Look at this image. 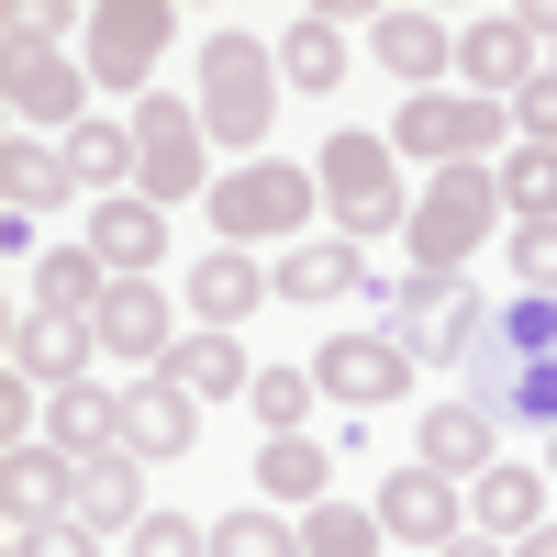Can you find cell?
Listing matches in <instances>:
<instances>
[{"label":"cell","instance_id":"obj_1","mask_svg":"<svg viewBox=\"0 0 557 557\" xmlns=\"http://www.w3.org/2000/svg\"><path fill=\"white\" fill-rule=\"evenodd\" d=\"M469 401L480 412H513V424H557V301H502L491 335L469 357Z\"/></svg>","mask_w":557,"mask_h":557},{"label":"cell","instance_id":"obj_2","mask_svg":"<svg viewBox=\"0 0 557 557\" xmlns=\"http://www.w3.org/2000/svg\"><path fill=\"white\" fill-rule=\"evenodd\" d=\"M491 212H502V168H435V190L412 201V223H401V268L457 278L469 246L491 235Z\"/></svg>","mask_w":557,"mask_h":557},{"label":"cell","instance_id":"obj_3","mask_svg":"<svg viewBox=\"0 0 557 557\" xmlns=\"http://www.w3.org/2000/svg\"><path fill=\"white\" fill-rule=\"evenodd\" d=\"M268 123H278V57H268L257 34L223 23V34L201 45V134H223V146H257Z\"/></svg>","mask_w":557,"mask_h":557},{"label":"cell","instance_id":"obj_4","mask_svg":"<svg viewBox=\"0 0 557 557\" xmlns=\"http://www.w3.org/2000/svg\"><path fill=\"white\" fill-rule=\"evenodd\" d=\"M323 212H335V235L346 246H368V235H401V178H391V134H368V123H346L335 146H323Z\"/></svg>","mask_w":557,"mask_h":557},{"label":"cell","instance_id":"obj_5","mask_svg":"<svg viewBox=\"0 0 557 557\" xmlns=\"http://www.w3.org/2000/svg\"><path fill=\"white\" fill-rule=\"evenodd\" d=\"M212 223H223V246H278V235H312V168L290 157H257L235 178H212Z\"/></svg>","mask_w":557,"mask_h":557},{"label":"cell","instance_id":"obj_6","mask_svg":"<svg viewBox=\"0 0 557 557\" xmlns=\"http://www.w3.org/2000/svg\"><path fill=\"white\" fill-rule=\"evenodd\" d=\"M380 335H391L412 368H424V357H457V368H469L491 323H480V290H469V278H424V268H401V290H391V323H380Z\"/></svg>","mask_w":557,"mask_h":557},{"label":"cell","instance_id":"obj_7","mask_svg":"<svg viewBox=\"0 0 557 557\" xmlns=\"http://www.w3.org/2000/svg\"><path fill=\"white\" fill-rule=\"evenodd\" d=\"M134 190H146L157 212L212 190V157H201V101H157V89L134 101Z\"/></svg>","mask_w":557,"mask_h":557},{"label":"cell","instance_id":"obj_8","mask_svg":"<svg viewBox=\"0 0 557 557\" xmlns=\"http://www.w3.org/2000/svg\"><path fill=\"white\" fill-rule=\"evenodd\" d=\"M401 157H424V168H491L480 146L502 134V101H469V89H424V101H401Z\"/></svg>","mask_w":557,"mask_h":557},{"label":"cell","instance_id":"obj_9","mask_svg":"<svg viewBox=\"0 0 557 557\" xmlns=\"http://www.w3.org/2000/svg\"><path fill=\"white\" fill-rule=\"evenodd\" d=\"M78 34H89V78H101V89H146V67L168 57L178 23H168V0H101Z\"/></svg>","mask_w":557,"mask_h":557},{"label":"cell","instance_id":"obj_10","mask_svg":"<svg viewBox=\"0 0 557 557\" xmlns=\"http://www.w3.org/2000/svg\"><path fill=\"white\" fill-rule=\"evenodd\" d=\"M380 535H401V546H457L469 535V491H457L446 469H424V457H412V469H391L380 480Z\"/></svg>","mask_w":557,"mask_h":557},{"label":"cell","instance_id":"obj_11","mask_svg":"<svg viewBox=\"0 0 557 557\" xmlns=\"http://www.w3.org/2000/svg\"><path fill=\"white\" fill-rule=\"evenodd\" d=\"M457 78H469V101H524L535 89V23L524 12H480L457 34Z\"/></svg>","mask_w":557,"mask_h":557},{"label":"cell","instance_id":"obj_12","mask_svg":"<svg viewBox=\"0 0 557 557\" xmlns=\"http://www.w3.org/2000/svg\"><path fill=\"white\" fill-rule=\"evenodd\" d=\"M312 380H323V401H357V412H380V401H401L412 391V357L380 335V323H368V335H335L312 357Z\"/></svg>","mask_w":557,"mask_h":557},{"label":"cell","instance_id":"obj_13","mask_svg":"<svg viewBox=\"0 0 557 557\" xmlns=\"http://www.w3.org/2000/svg\"><path fill=\"white\" fill-rule=\"evenodd\" d=\"M101 357H134L146 380L178 357V301L157 290V278H112V301H101Z\"/></svg>","mask_w":557,"mask_h":557},{"label":"cell","instance_id":"obj_14","mask_svg":"<svg viewBox=\"0 0 557 557\" xmlns=\"http://www.w3.org/2000/svg\"><path fill=\"white\" fill-rule=\"evenodd\" d=\"M0 89H12V123H34V134H78V89H89V67H67L57 45H12Z\"/></svg>","mask_w":557,"mask_h":557},{"label":"cell","instance_id":"obj_15","mask_svg":"<svg viewBox=\"0 0 557 557\" xmlns=\"http://www.w3.org/2000/svg\"><path fill=\"white\" fill-rule=\"evenodd\" d=\"M201 446V401L178 380H134L123 391V457H146V469H168V457Z\"/></svg>","mask_w":557,"mask_h":557},{"label":"cell","instance_id":"obj_16","mask_svg":"<svg viewBox=\"0 0 557 557\" xmlns=\"http://www.w3.org/2000/svg\"><path fill=\"white\" fill-rule=\"evenodd\" d=\"M368 57L401 78V101H424V89L457 67V34H446L435 12H380V23H368Z\"/></svg>","mask_w":557,"mask_h":557},{"label":"cell","instance_id":"obj_17","mask_svg":"<svg viewBox=\"0 0 557 557\" xmlns=\"http://www.w3.org/2000/svg\"><path fill=\"white\" fill-rule=\"evenodd\" d=\"M257 301H278V268H257L246 246H212V257L190 268V312H201V335H235Z\"/></svg>","mask_w":557,"mask_h":557},{"label":"cell","instance_id":"obj_18","mask_svg":"<svg viewBox=\"0 0 557 557\" xmlns=\"http://www.w3.org/2000/svg\"><path fill=\"white\" fill-rule=\"evenodd\" d=\"M101 357V323H67V312H23L12 323V380H45V391H78V368Z\"/></svg>","mask_w":557,"mask_h":557},{"label":"cell","instance_id":"obj_19","mask_svg":"<svg viewBox=\"0 0 557 557\" xmlns=\"http://www.w3.org/2000/svg\"><path fill=\"white\" fill-rule=\"evenodd\" d=\"M0 502H12L23 535H34V524H67V502H78V457H57V446H12V457H0Z\"/></svg>","mask_w":557,"mask_h":557},{"label":"cell","instance_id":"obj_20","mask_svg":"<svg viewBox=\"0 0 557 557\" xmlns=\"http://www.w3.org/2000/svg\"><path fill=\"white\" fill-rule=\"evenodd\" d=\"M89 257H101L112 278H146V268L168 257V212H157L146 190H123V201H101V212H89Z\"/></svg>","mask_w":557,"mask_h":557},{"label":"cell","instance_id":"obj_21","mask_svg":"<svg viewBox=\"0 0 557 557\" xmlns=\"http://www.w3.org/2000/svg\"><path fill=\"white\" fill-rule=\"evenodd\" d=\"M357 290H368V257L346 235H301L290 257H278V301H301V312L312 301H357Z\"/></svg>","mask_w":557,"mask_h":557},{"label":"cell","instance_id":"obj_22","mask_svg":"<svg viewBox=\"0 0 557 557\" xmlns=\"http://www.w3.org/2000/svg\"><path fill=\"white\" fill-rule=\"evenodd\" d=\"M45 446H57V457H78V469H89V457H123V401L112 391H57V401H45Z\"/></svg>","mask_w":557,"mask_h":557},{"label":"cell","instance_id":"obj_23","mask_svg":"<svg viewBox=\"0 0 557 557\" xmlns=\"http://www.w3.org/2000/svg\"><path fill=\"white\" fill-rule=\"evenodd\" d=\"M469 513H480L491 546H524V535L546 524V469H480V480H469Z\"/></svg>","mask_w":557,"mask_h":557},{"label":"cell","instance_id":"obj_24","mask_svg":"<svg viewBox=\"0 0 557 557\" xmlns=\"http://www.w3.org/2000/svg\"><path fill=\"white\" fill-rule=\"evenodd\" d=\"M78 190V168H67V146H34V134H12L0 146V201H12V223H34V212H57Z\"/></svg>","mask_w":557,"mask_h":557},{"label":"cell","instance_id":"obj_25","mask_svg":"<svg viewBox=\"0 0 557 557\" xmlns=\"http://www.w3.org/2000/svg\"><path fill=\"white\" fill-rule=\"evenodd\" d=\"M424 469H446L457 491H469L480 469H502V457H491V412H480V401H435V412H424Z\"/></svg>","mask_w":557,"mask_h":557},{"label":"cell","instance_id":"obj_26","mask_svg":"<svg viewBox=\"0 0 557 557\" xmlns=\"http://www.w3.org/2000/svg\"><path fill=\"white\" fill-rule=\"evenodd\" d=\"M101 301H112V268H101V257H89V246H45V268H34V312L101 323Z\"/></svg>","mask_w":557,"mask_h":557},{"label":"cell","instance_id":"obj_27","mask_svg":"<svg viewBox=\"0 0 557 557\" xmlns=\"http://www.w3.org/2000/svg\"><path fill=\"white\" fill-rule=\"evenodd\" d=\"M134 469H146V457H89V469H78V502H67V524H89V535H134V524H146Z\"/></svg>","mask_w":557,"mask_h":557},{"label":"cell","instance_id":"obj_28","mask_svg":"<svg viewBox=\"0 0 557 557\" xmlns=\"http://www.w3.org/2000/svg\"><path fill=\"white\" fill-rule=\"evenodd\" d=\"M278 78H290L301 101H335V89H346V34L323 12H301L290 34H278Z\"/></svg>","mask_w":557,"mask_h":557},{"label":"cell","instance_id":"obj_29","mask_svg":"<svg viewBox=\"0 0 557 557\" xmlns=\"http://www.w3.org/2000/svg\"><path fill=\"white\" fill-rule=\"evenodd\" d=\"M157 380H178L190 401H235V391H257V368H246L235 335H178V357L157 368Z\"/></svg>","mask_w":557,"mask_h":557},{"label":"cell","instance_id":"obj_30","mask_svg":"<svg viewBox=\"0 0 557 557\" xmlns=\"http://www.w3.org/2000/svg\"><path fill=\"white\" fill-rule=\"evenodd\" d=\"M67 168H78V190L123 201V190H134V123H78V134H67Z\"/></svg>","mask_w":557,"mask_h":557},{"label":"cell","instance_id":"obj_31","mask_svg":"<svg viewBox=\"0 0 557 557\" xmlns=\"http://www.w3.org/2000/svg\"><path fill=\"white\" fill-rule=\"evenodd\" d=\"M323 480H335V457H323L312 435H268V446H257V491H278V502H323Z\"/></svg>","mask_w":557,"mask_h":557},{"label":"cell","instance_id":"obj_32","mask_svg":"<svg viewBox=\"0 0 557 557\" xmlns=\"http://www.w3.org/2000/svg\"><path fill=\"white\" fill-rule=\"evenodd\" d=\"M502 212L513 223H557V146H513L502 157Z\"/></svg>","mask_w":557,"mask_h":557},{"label":"cell","instance_id":"obj_33","mask_svg":"<svg viewBox=\"0 0 557 557\" xmlns=\"http://www.w3.org/2000/svg\"><path fill=\"white\" fill-rule=\"evenodd\" d=\"M301 557H380V513H357V502H312V513H301Z\"/></svg>","mask_w":557,"mask_h":557},{"label":"cell","instance_id":"obj_34","mask_svg":"<svg viewBox=\"0 0 557 557\" xmlns=\"http://www.w3.org/2000/svg\"><path fill=\"white\" fill-rule=\"evenodd\" d=\"M312 368H257V391H246V412H257V424L268 435H301V412H312Z\"/></svg>","mask_w":557,"mask_h":557},{"label":"cell","instance_id":"obj_35","mask_svg":"<svg viewBox=\"0 0 557 557\" xmlns=\"http://www.w3.org/2000/svg\"><path fill=\"white\" fill-rule=\"evenodd\" d=\"M212 557H301V524H278V513H223V524H212Z\"/></svg>","mask_w":557,"mask_h":557},{"label":"cell","instance_id":"obj_36","mask_svg":"<svg viewBox=\"0 0 557 557\" xmlns=\"http://www.w3.org/2000/svg\"><path fill=\"white\" fill-rule=\"evenodd\" d=\"M513 278L535 301H557V223H513Z\"/></svg>","mask_w":557,"mask_h":557},{"label":"cell","instance_id":"obj_37","mask_svg":"<svg viewBox=\"0 0 557 557\" xmlns=\"http://www.w3.org/2000/svg\"><path fill=\"white\" fill-rule=\"evenodd\" d=\"M134 557H212V524H178V513H146V524H134Z\"/></svg>","mask_w":557,"mask_h":557},{"label":"cell","instance_id":"obj_38","mask_svg":"<svg viewBox=\"0 0 557 557\" xmlns=\"http://www.w3.org/2000/svg\"><path fill=\"white\" fill-rule=\"evenodd\" d=\"M0 557H101V535H89V524H12V546H0Z\"/></svg>","mask_w":557,"mask_h":557},{"label":"cell","instance_id":"obj_39","mask_svg":"<svg viewBox=\"0 0 557 557\" xmlns=\"http://www.w3.org/2000/svg\"><path fill=\"white\" fill-rule=\"evenodd\" d=\"M513 134L524 146H557V67H535V89L513 101Z\"/></svg>","mask_w":557,"mask_h":557},{"label":"cell","instance_id":"obj_40","mask_svg":"<svg viewBox=\"0 0 557 557\" xmlns=\"http://www.w3.org/2000/svg\"><path fill=\"white\" fill-rule=\"evenodd\" d=\"M446 557H513V546H491V535H457V546H446Z\"/></svg>","mask_w":557,"mask_h":557},{"label":"cell","instance_id":"obj_41","mask_svg":"<svg viewBox=\"0 0 557 557\" xmlns=\"http://www.w3.org/2000/svg\"><path fill=\"white\" fill-rule=\"evenodd\" d=\"M513 557H557V524H535V535H524V546H513Z\"/></svg>","mask_w":557,"mask_h":557},{"label":"cell","instance_id":"obj_42","mask_svg":"<svg viewBox=\"0 0 557 557\" xmlns=\"http://www.w3.org/2000/svg\"><path fill=\"white\" fill-rule=\"evenodd\" d=\"M546 480H557V435H546Z\"/></svg>","mask_w":557,"mask_h":557}]
</instances>
